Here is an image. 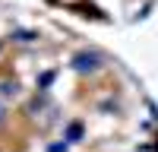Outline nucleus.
<instances>
[{"label":"nucleus","mask_w":158,"mask_h":152,"mask_svg":"<svg viewBox=\"0 0 158 152\" xmlns=\"http://www.w3.org/2000/svg\"><path fill=\"white\" fill-rule=\"evenodd\" d=\"M13 38H16V41H35L38 32H13Z\"/></svg>","instance_id":"423d86ee"},{"label":"nucleus","mask_w":158,"mask_h":152,"mask_svg":"<svg viewBox=\"0 0 158 152\" xmlns=\"http://www.w3.org/2000/svg\"><path fill=\"white\" fill-rule=\"evenodd\" d=\"M48 152H70V143H67V139H57V143L48 146Z\"/></svg>","instance_id":"39448f33"},{"label":"nucleus","mask_w":158,"mask_h":152,"mask_svg":"<svg viewBox=\"0 0 158 152\" xmlns=\"http://www.w3.org/2000/svg\"><path fill=\"white\" fill-rule=\"evenodd\" d=\"M82 136H85V124L82 120H70L67 130H63V139H67V143H79Z\"/></svg>","instance_id":"f03ea898"},{"label":"nucleus","mask_w":158,"mask_h":152,"mask_svg":"<svg viewBox=\"0 0 158 152\" xmlns=\"http://www.w3.org/2000/svg\"><path fill=\"white\" fill-rule=\"evenodd\" d=\"M0 48H3V44H0Z\"/></svg>","instance_id":"6e6552de"},{"label":"nucleus","mask_w":158,"mask_h":152,"mask_svg":"<svg viewBox=\"0 0 158 152\" xmlns=\"http://www.w3.org/2000/svg\"><path fill=\"white\" fill-rule=\"evenodd\" d=\"M54 79H57V70H44V73H41V79H38V89H48Z\"/></svg>","instance_id":"20e7f679"},{"label":"nucleus","mask_w":158,"mask_h":152,"mask_svg":"<svg viewBox=\"0 0 158 152\" xmlns=\"http://www.w3.org/2000/svg\"><path fill=\"white\" fill-rule=\"evenodd\" d=\"M104 63H108V57H104L98 48H79L70 57V70L79 73V76H95V73H101Z\"/></svg>","instance_id":"f257e3e1"},{"label":"nucleus","mask_w":158,"mask_h":152,"mask_svg":"<svg viewBox=\"0 0 158 152\" xmlns=\"http://www.w3.org/2000/svg\"><path fill=\"white\" fill-rule=\"evenodd\" d=\"M3 117H6V108H3V101H0V124H3Z\"/></svg>","instance_id":"0eeeda50"},{"label":"nucleus","mask_w":158,"mask_h":152,"mask_svg":"<svg viewBox=\"0 0 158 152\" xmlns=\"http://www.w3.org/2000/svg\"><path fill=\"white\" fill-rule=\"evenodd\" d=\"M19 92H22L19 79H3L0 82V98H19Z\"/></svg>","instance_id":"7ed1b4c3"}]
</instances>
